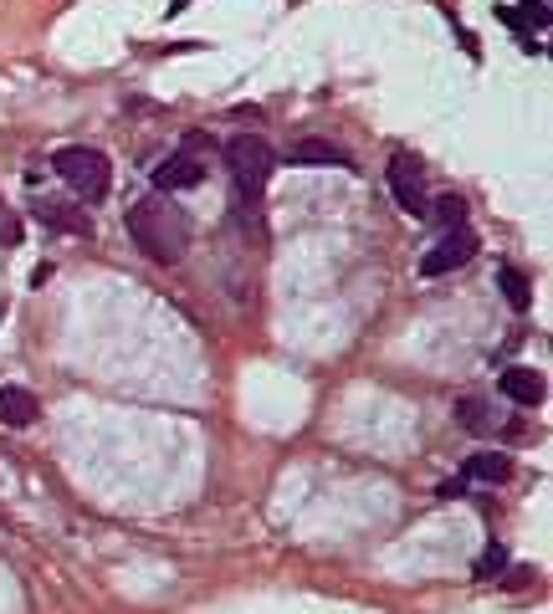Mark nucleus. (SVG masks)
Returning a JSON list of instances; mask_svg holds the SVG:
<instances>
[{
  "instance_id": "obj_1",
  "label": "nucleus",
  "mask_w": 553,
  "mask_h": 614,
  "mask_svg": "<svg viewBox=\"0 0 553 614\" xmlns=\"http://www.w3.org/2000/svg\"><path fill=\"white\" fill-rule=\"evenodd\" d=\"M129 236H134V246L149 261H159V267H175V261L190 251V215L169 200V195H144L129 210Z\"/></svg>"
},
{
  "instance_id": "obj_2",
  "label": "nucleus",
  "mask_w": 553,
  "mask_h": 614,
  "mask_svg": "<svg viewBox=\"0 0 553 614\" xmlns=\"http://www.w3.org/2000/svg\"><path fill=\"white\" fill-rule=\"evenodd\" d=\"M52 169H57V180H62L82 205H98V200L113 190V164H108V154L93 149V144H67V149H57V154H52Z\"/></svg>"
},
{
  "instance_id": "obj_3",
  "label": "nucleus",
  "mask_w": 553,
  "mask_h": 614,
  "mask_svg": "<svg viewBox=\"0 0 553 614\" xmlns=\"http://www.w3.org/2000/svg\"><path fill=\"white\" fill-rule=\"evenodd\" d=\"M221 154H226V169H231V180H236V195L246 205H257L262 190H267V180H272V169H277L272 144L262 134H231Z\"/></svg>"
},
{
  "instance_id": "obj_4",
  "label": "nucleus",
  "mask_w": 553,
  "mask_h": 614,
  "mask_svg": "<svg viewBox=\"0 0 553 614\" xmlns=\"http://www.w3.org/2000/svg\"><path fill=\"white\" fill-rule=\"evenodd\" d=\"M205 159H210V139L190 134L175 154L159 159V169H154V190H159V195H175V190L205 185Z\"/></svg>"
},
{
  "instance_id": "obj_5",
  "label": "nucleus",
  "mask_w": 553,
  "mask_h": 614,
  "mask_svg": "<svg viewBox=\"0 0 553 614\" xmlns=\"http://www.w3.org/2000/svg\"><path fill=\"white\" fill-rule=\"evenodd\" d=\"M477 231L472 226H446L441 236H436V246L431 251H425L420 256V277H446V272H456V267H466V261H472L477 256Z\"/></svg>"
},
{
  "instance_id": "obj_6",
  "label": "nucleus",
  "mask_w": 553,
  "mask_h": 614,
  "mask_svg": "<svg viewBox=\"0 0 553 614\" xmlns=\"http://www.w3.org/2000/svg\"><path fill=\"white\" fill-rule=\"evenodd\" d=\"M385 180H390V195L405 215H425V205H431V195H425V174L410 154H395L390 169H385Z\"/></svg>"
},
{
  "instance_id": "obj_7",
  "label": "nucleus",
  "mask_w": 553,
  "mask_h": 614,
  "mask_svg": "<svg viewBox=\"0 0 553 614\" xmlns=\"http://www.w3.org/2000/svg\"><path fill=\"white\" fill-rule=\"evenodd\" d=\"M497 389H502V394H507V400H513V405H523V410L543 405V394H548L543 374H538V369H528V364H513V369H502Z\"/></svg>"
},
{
  "instance_id": "obj_8",
  "label": "nucleus",
  "mask_w": 553,
  "mask_h": 614,
  "mask_svg": "<svg viewBox=\"0 0 553 614\" xmlns=\"http://www.w3.org/2000/svg\"><path fill=\"white\" fill-rule=\"evenodd\" d=\"M36 415H41V405H36L31 389H21V384H0V425L26 430Z\"/></svg>"
},
{
  "instance_id": "obj_9",
  "label": "nucleus",
  "mask_w": 553,
  "mask_h": 614,
  "mask_svg": "<svg viewBox=\"0 0 553 614\" xmlns=\"http://www.w3.org/2000/svg\"><path fill=\"white\" fill-rule=\"evenodd\" d=\"M466 481H477V487H502L507 476H513V461H507L502 451H477V456H466Z\"/></svg>"
},
{
  "instance_id": "obj_10",
  "label": "nucleus",
  "mask_w": 553,
  "mask_h": 614,
  "mask_svg": "<svg viewBox=\"0 0 553 614\" xmlns=\"http://www.w3.org/2000/svg\"><path fill=\"white\" fill-rule=\"evenodd\" d=\"M502 21L513 26V31L528 41V52H533V36H528V31H533V26L543 31V26L553 21V11H548V0H518V6H507V11H502Z\"/></svg>"
},
{
  "instance_id": "obj_11",
  "label": "nucleus",
  "mask_w": 553,
  "mask_h": 614,
  "mask_svg": "<svg viewBox=\"0 0 553 614\" xmlns=\"http://www.w3.org/2000/svg\"><path fill=\"white\" fill-rule=\"evenodd\" d=\"M287 164H333V169H349L354 159L338 149V144H328V139H303V144L287 149Z\"/></svg>"
},
{
  "instance_id": "obj_12",
  "label": "nucleus",
  "mask_w": 553,
  "mask_h": 614,
  "mask_svg": "<svg viewBox=\"0 0 553 614\" xmlns=\"http://www.w3.org/2000/svg\"><path fill=\"white\" fill-rule=\"evenodd\" d=\"M41 226H52V231H67V236H93V221L82 210H72V205H57V200H41Z\"/></svg>"
},
{
  "instance_id": "obj_13",
  "label": "nucleus",
  "mask_w": 553,
  "mask_h": 614,
  "mask_svg": "<svg viewBox=\"0 0 553 614\" xmlns=\"http://www.w3.org/2000/svg\"><path fill=\"white\" fill-rule=\"evenodd\" d=\"M497 282H502V292H507V307H513V313H528V307H533V287H528V277H523L518 267H502V272H497Z\"/></svg>"
},
{
  "instance_id": "obj_14",
  "label": "nucleus",
  "mask_w": 553,
  "mask_h": 614,
  "mask_svg": "<svg viewBox=\"0 0 553 614\" xmlns=\"http://www.w3.org/2000/svg\"><path fill=\"white\" fill-rule=\"evenodd\" d=\"M425 215H436L441 231H446V226H461V221H466V200H461V195H441V200L425 205Z\"/></svg>"
},
{
  "instance_id": "obj_15",
  "label": "nucleus",
  "mask_w": 553,
  "mask_h": 614,
  "mask_svg": "<svg viewBox=\"0 0 553 614\" xmlns=\"http://www.w3.org/2000/svg\"><path fill=\"white\" fill-rule=\"evenodd\" d=\"M461 425L472 430V435L492 430V410H487V400H461Z\"/></svg>"
},
{
  "instance_id": "obj_16",
  "label": "nucleus",
  "mask_w": 553,
  "mask_h": 614,
  "mask_svg": "<svg viewBox=\"0 0 553 614\" xmlns=\"http://www.w3.org/2000/svg\"><path fill=\"white\" fill-rule=\"evenodd\" d=\"M502 568H507V548H502V543H487L482 558H477V579H497Z\"/></svg>"
},
{
  "instance_id": "obj_17",
  "label": "nucleus",
  "mask_w": 553,
  "mask_h": 614,
  "mask_svg": "<svg viewBox=\"0 0 553 614\" xmlns=\"http://www.w3.org/2000/svg\"><path fill=\"white\" fill-rule=\"evenodd\" d=\"M0 241H6V246L21 241V221H16V210H6V205H0Z\"/></svg>"
},
{
  "instance_id": "obj_18",
  "label": "nucleus",
  "mask_w": 553,
  "mask_h": 614,
  "mask_svg": "<svg viewBox=\"0 0 553 614\" xmlns=\"http://www.w3.org/2000/svg\"><path fill=\"white\" fill-rule=\"evenodd\" d=\"M466 487H472V481H466V476H451V481H441V497L451 502V497H461Z\"/></svg>"
},
{
  "instance_id": "obj_19",
  "label": "nucleus",
  "mask_w": 553,
  "mask_h": 614,
  "mask_svg": "<svg viewBox=\"0 0 553 614\" xmlns=\"http://www.w3.org/2000/svg\"><path fill=\"white\" fill-rule=\"evenodd\" d=\"M185 6H190V0H175V6H169V16H180V11H185Z\"/></svg>"
}]
</instances>
